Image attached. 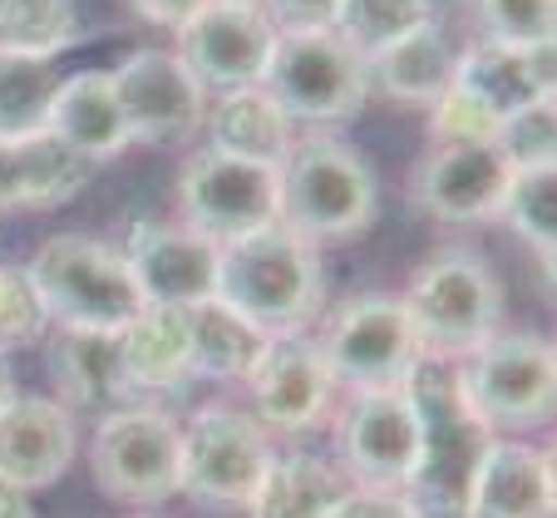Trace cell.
Returning <instances> with one entry per match:
<instances>
[{"mask_svg":"<svg viewBox=\"0 0 557 518\" xmlns=\"http://www.w3.org/2000/svg\"><path fill=\"white\" fill-rule=\"evenodd\" d=\"M218 296L267 336L306 326L326 296L321 247L292 233L282 218L227 237L218 243Z\"/></svg>","mask_w":557,"mask_h":518,"instance_id":"cell-1","label":"cell"},{"mask_svg":"<svg viewBox=\"0 0 557 518\" xmlns=\"http://www.w3.org/2000/svg\"><path fill=\"white\" fill-rule=\"evenodd\" d=\"M410 400L420 415V455L405 479V504L414 518H469L473 479L484 465L494 430L463 405L454 375L420 366L410 375Z\"/></svg>","mask_w":557,"mask_h":518,"instance_id":"cell-2","label":"cell"},{"mask_svg":"<svg viewBox=\"0 0 557 518\" xmlns=\"http://www.w3.org/2000/svg\"><path fill=\"white\" fill-rule=\"evenodd\" d=\"M380 188L370 163L331 134L296 138L276 169V218L306 243H346L375 222Z\"/></svg>","mask_w":557,"mask_h":518,"instance_id":"cell-3","label":"cell"},{"mask_svg":"<svg viewBox=\"0 0 557 518\" xmlns=\"http://www.w3.org/2000/svg\"><path fill=\"white\" fill-rule=\"evenodd\" d=\"M420 360H463L504 321V286L479 252L440 247L400 292Z\"/></svg>","mask_w":557,"mask_h":518,"instance_id":"cell-4","label":"cell"},{"mask_svg":"<svg viewBox=\"0 0 557 518\" xmlns=\"http://www.w3.org/2000/svg\"><path fill=\"white\" fill-rule=\"evenodd\" d=\"M35 296L54 326L79 331H119L144 311V296L124 262V247H109L104 237L60 233L35 247L25 262Z\"/></svg>","mask_w":557,"mask_h":518,"instance_id":"cell-5","label":"cell"},{"mask_svg":"<svg viewBox=\"0 0 557 518\" xmlns=\"http://www.w3.org/2000/svg\"><path fill=\"white\" fill-rule=\"evenodd\" d=\"M463 405L494 434L533 430L553 420L557 400V356L553 341L533 331H494L454 370Z\"/></svg>","mask_w":557,"mask_h":518,"instance_id":"cell-6","label":"cell"},{"mask_svg":"<svg viewBox=\"0 0 557 518\" xmlns=\"http://www.w3.org/2000/svg\"><path fill=\"white\" fill-rule=\"evenodd\" d=\"M272 459V434L247 410L202 405L183 430L178 494L198 498L202 508H218V514H247Z\"/></svg>","mask_w":557,"mask_h":518,"instance_id":"cell-7","label":"cell"},{"mask_svg":"<svg viewBox=\"0 0 557 518\" xmlns=\"http://www.w3.org/2000/svg\"><path fill=\"white\" fill-rule=\"evenodd\" d=\"M262 89L292 124H341L366 109V60L336 40V30H276Z\"/></svg>","mask_w":557,"mask_h":518,"instance_id":"cell-8","label":"cell"},{"mask_svg":"<svg viewBox=\"0 0 557 518\" xmlns=\"http://www.w3.org/2000/svg\"><path fill=\"white\" fill-rule=\"evenodd\" d=\"M183 424L163 410H109L99 415L89 440V469L104 498L134 508H153L178 494Z\"/></svg>","mask_w":557,"mask_h":518,"instance_id":"cell-9","label":"cell"},{"mask_svg":"<svg viewBox=\"0 0 557 518\" xmlns=\"http://www.w3.org/2000/svg\"><path fill=\"white\" fill-rule=\"evenodd\" d=\"M326 360L331 381L346 391H389L410 385V375L424 366L414 346L405 301L395 292H360L331 317L326 336L315 341Z\"/></svg>","mask_w":557,"mask_h":518,"instance_id":"cell-10","label":"cell"},{"mask_svg":"<svg viewBox=\"0 0 557 518\" xmlns=\"http://www.w3.org/2000/svg\"><path fill=\"white\" fill-rule=\"evenodd\" d=\"M178 208L193 233L227 243L276 218V169L202 144L178 178Z\"/></svg>","mask_w":557,"mask_h":518,"instance_id":"cell-11","label":"cell"},{"mask_svg":"<svg viewBox=\"0 0 557 518\" xmlns=\"http://www.w3.org/2000/svg\"><path fill=\"white\" fill-rule=\"evenodd\" d=\"M341 474L356 489H389L400 494L420 455V415H414L410 385L389 391H350V405L336 424Z\"/></svg>","mask_w":557,"mask_h":518,"instance_id":"cell-12","label":"cell"},{"mask_svg":"<svg viewBox=\"0 0 557 518\" xmlns=\"http://www.w3.org/2000/svg\"><path fill=\"white\" fill-rule=\"evenodd\" d=\"M276 25L257 0H208L178 30V60L202 85V95H227L243 85H262L267 54H272Z\"/></svg>","mask_w":557,"mask_h":518,"instance_id":"cell-13","label":"cell"},{"mask_svg":"<svg viewBox=\"0 0 557 518\" xmlns=\"http://www.w3.org/2000/svg\"><path fill=\"white\" fill-rule=\"evenodd\" d=\"M247 391H252V420L262 424L267 434H306L326 420L331 395H336V381H331L326 360H321V346L301 341L296 331H282V336L267 341L262 360L247 375Z\"/></svg>","mask_w":557,"mask_h":518,"instance_id":"cell-14","label":"cell"},{"mask_svg":"<svg viewBox=\"0 0 557 518\" xmlns=\"http://www.w3.org/2000/svg\"><path fill=\"white\" fill-rule=\"evenodd\" d=\"M114 95L124 104L128 144H169L202 124V85L173 50H134L114 74Z\"/></svg>","mask_w":557,"mask_h":518,"instance_id":"cell-15","label":"cell"},{"mask_svg":"<svg viewBox=\"0 0 557 518\" xmlns=\"http://www.w3.org/2000/svg\"><path fill=\"white\" fill-rule=\"evenodd\" d=\"M124 262L134 272L144 307H188L202 296H218V243L193 233L188 222L138 218Z\"/></svg>","mask_w":557,"mask_h":518,"instance_id":"cell-16","label":"cell"},{"mask_svg":"<svg viewBox=\"0 0 557 518\" xmlns=\"http://www.w3.org/2000/svg\"><path fill=\"white\" fill-rule=\"evenodd\" d=\"M508 178L513 169L494 144H434L410 169V198L444 222H494Z\"/></svg>","mask_w":557,"mask_h":518,"instance_id":"cell-17","label":"cell"},{"mask_svg":"<svg viewBox=\"0 0 557 518\" xmlns=\"http://www.w3.org/2000/svg\"><path fill=\"white\" fill-rule=\"evenodd\" d=\"M79 449L74 410L50 395H15L0 410V479L21 494L50 489L64 479Z\"/></svg>","mask_w":557,"mask_h":518,"instance_id":"cell-18","label":"cell"},{"mask_svg":"<svg viewBox=\"0 0 557 518\" xmlns=\"http://www.w3.org/2000/svg\"><path fill=\"white\" fill-rule=\"evenodd\" d=\"M469 518H557L553 449L494 434L473 479Z\"/></svg>","mask_w":557,"mask_h":518,"instance_id":"cell-19","label":"cell"},{"mask_svg":"<svg viewBox=\"0 0 557 518\" xmlns=\"http://www.w3.org/2000/svg\"><path fill=\"white\" fill-rule=\"evenodd\" d=\"M95 163L64 148L54 134L0 138V212L21 208H60L85 193Z\"/></svg>","mask_w":557,"mask_h":518,"instance_id":"cell-20","label":"cell"},{"mask_svg":"<svg viewBox=\"0 0 557 518\" xmlns=\"http://www.w3.org/2000/svg\"><path fill=\"white\" fill-rule=\"evenodd\" d=\"M454 85H463L473 99H484L498 119L513 114V109L553 95V40L543 45L473 40L454 60Z\"/></svg>","mask_w":557,"mask_h":518,"instance_id":"cell-21","label":"cell"},{"mask_svg":"<svg viewBox=\"0 0 557 518\" xmlns=\"http://www.w3.org/2000/svg\"><path fill=\"white\" fill-rule=\"evenodd\" d=\"M45 360H50V381L64 410L109 415L119 400H128L124 370H119V331L54 326Z\"/></svg>","mask_w":557,"mask_h":518,"instance_id":"cell-22","label":"cell"},{"mask_svg":"<svg viewBox=\"0 0 557 518\" xmlns=\"http://www.w3.org/2000/svg\"><path fill=\"white\" fill-rule=\"evenodd\" d=\"M50 134L89 163L124 153L128 124H124V104L114 95V79L104 70H79L70 79H60L50 104Z\"/></svg>","mask_w":557,"mask_h":518,"instance_id":"cell-23","label":"cell"},{"mask_svg":"<svg viewBox=\"0 0 557 518\" xmlns=\"http://www.w3.org/2000/svg\"><path fill=\"white\" fill-rule=\"evenodd\" d=\"M454 60H459V50L449 45V35L434 21H424L420 30H410L405 40L370 54L366 79H370V89H380V95L395 99V104L430 109L434 99L454 85Z\"/></svg>","mask_w":557,"mask_h":518,"instance_id":"cell-24","label":"cell"},{"mask_svg":"<svg viewBox=\"0 0 557 518\" xmlns=\"http://www.w3.org/2000/svg\"><path fill=\"white\" fill-rule=\"evenodd\" d=\"M183 311V331H188V366L202 381H247L252 366L267 350V331L252 326L243 311H232L222 296H202L188 301Z\"/></svg>","mask_w":557,"mask_h":518,"instance_id":"cell-25","label":"cell"},{"mask_svg":"<svg viewBox=\"0 0 557 518\" xmlns=\"http://www.w3.org/2000/svg\"><path fill=\"white\" fill-rule=\"evenodd\" d=\"M119 370H124L128 395H163L193 381L183 311L144 307L128 326H119Z\"/></svg>","mask_w":557,"mask_h":518,"instance_id":"cell-26","label":"cell"},{"mask_svg":"<svg viewBox=\"0 0 557 518\" xmlns=\"http://www.w3.org/2000/svg\"><path fill=\"white\" fill-rule=\"evenodd\" d=\"M202 128H208V148H222V153H237V159L252 163H272L282 169V159L292 153V119L282 114L272 95L262 85H243L218 95V104L202 109Z\"/></svg>","mask_w":557,"mask_h":518,"instance_id":"cell-27","label":"cell"},{"mask_svg":"<svg viewBox=\"0 0 557 518\" xmlns=\"http://www.w3.org/2000/svg\"><path fill=\"white\" fill-rule=\"evenodd\" d=\"M346 474L336 465L315 455H301V449H286V455L272 459L257 498L247 504L252 518H331L336 504L346 498Z\"/></svg>","mask_w":557,"mask_h":518,"instance_id":"cell-28","label":"cell"},{"mask_svg":"<svg viewBox=\"0 0 557 518\" xmlns=\"http://www.w3.org/2000/svg\"><path fill=\"white\" fill-rule=\"evenodd\" d=\"M54 89H60L54 60H40V54H0V138L50 134Z\"/></svg>","mask_w":557,"mask_h":518,"instance_id":"cell-29","label":"cell"},{"mask_svg":"<svg viewBox=\"0 0 557 518\" xmlns=\"http://www.w3.org/2000/svg\"><path fill=\"white\" fill-rule=\"evenodd\" d=\"M424 21H434L430 0H341L331 30H336V40L346 45V50L370 60V54H380L385 45L420 30Z\"/></svg>","mask_w":557,"mask_h":518,"instance_id":"cell-30","label":"cell"},{"mask_svg":"<svg viewBox=\"0 0 557 518\" xmlns=\"http://www.w3.org/2000/svg\"><path fill=\"white\" fill-rule=\"evenodd\" d=\"M79 35L74 0H0V54L54 60Z\"/></svg>","mask_w":557,"mask_h":518,"instance_id":"cell-31","label":"cell"},{"mask_svg":"<svg viewBox=\"0 0 557 518\" xmlns=\"http://www.w3.org/2000/svg\"><path fill=\"white\" fill-rule=\"evenodd\" d=\"M498 218L553 267V247H557V169H528L508 178L504 208Z\"/></svg>","mask_w":557,"mask_h":518,"instance_id":"cell-32","label":"cell"},{"mask_svg":"<svg viewBox=\"0 0 557 518\" xmlns=\"http://www.w3.org/2000/svg\"><path fill=\"white\" fill-rule=\"evenodd\" d=\"M494 148L513 173L557 169V104H553V95H543V99H533V104H523V109L498 119Z\"/></svg>","mask_w":557,"mask_h":518,"instance_id":"cell-33","label":"cell"},{"mask_svg":"<svg viewBox=\"0 0 557 518\" xmlns=\"http://www.w3.org/2000/svg\"><path fill=\"white\" fill-rule=\"evenodd\" d=\"M557 0H473L479 40L494 45H543L553 40Z\"/></svg>","mask_w":557,"mask_h":518,"instance_id":"cell-34","label":"cell"},{"mask_svg":"<svg viewBox=\"0 0 557 518\" xmlns=\"http://www.w3.org/2000/svg\"><path fill=\"white\" fill-rule=\"evenodd\" d=\"M494 134H498V114L484 99H473L463 85H449L430 104L434 144H494Z\"/></svg>","mask_w":557,"mask_h":518,"instance_id":"cell-35","label":"cell"},{"mask_svg":"<svg viewBox=\"0 0 557 518\" xmlns=\"http://www.w3.org/2000/svg\"><path fill=\"white\" fill-rule=\"evenodd\" d=\"M45 326H50V317H45L25 267H0V350L30 346L45 336Z\"/></svg>","mask_w":557,"mask_h":518,"instance_id":"cell-36","label":"cell"},{"mask_svg":"<svg viewBox=\"0 0 557 518\" xmlns=\"http://www.w3.org/2000/svg\"><path fill=\"white\" fill-rule=\"evenodd\" d=\"M276 30H331L341 0H257Z\"/></svg>","mask_w":557,"mask_h":518,"instance_id":"cell-37","label":"cell"},{"mask_svg":"<svg viewBox=\"0 0 557 518\" xmlns=\"http://www.w3.org/2000/svg\"><path fill=\"white\" fill-rule=\"evenodd\" d=\"M331 518H414V508L405 504V494H389V489H346Z\"/></svg>","mask_w":557,"mask_h":518,"instance_id":"cell-38","label":"cell"},{"mask_svg":"<svg viewBox=\"0 0 557 518\" xmlns=\"http://www.w3.org/2000/svg\"><path fill=\"white\" fill-rule=\"evenodd\" d=\"M134 5L138 21L148 25H169V30H183V25L193 21V15L208 5V0H128Z\"/></svg>","mask_w":557,"mask_h":518,"instance_id":"cell-39","label":"cell"},{"mask_svg":"<svg viewBox=\"0 0 557 518\" xmlns=\"http://www.w3.org/2000/svg\"><path fill=\"white\" fill-rule=\"evenodd\" d=\"M0 518H35L30 494H21V489H11V484H5V479H0Z\"/></svg>","mask_w":557,"mask_h":518,"instance_id":"cell-40","label":"cell"},{"mask_svg":"<svg viewBox=\"0 0 557 518\" xmlns=\"http://www.w3.org/2000/svg\"><path fill=\"white\" fill-rule=\"evenodd\" d=\"M15 400V375H11V366H5V350H0V410Z\"/></svg>","mask_w":557,"mask_h":518,"instance_id":"cell-41","label":"cell"},{"mask_svg":"<svg viewBox=\"0 0 557 518\" xmlns=\"http://www.w3.org/2000/svg\"><path fill=\"white\" fill-rule=\"evenodd\" d=\"M134 518H163V514H134Z\"/></svg>","mask_w":557,"mask_h":518,"instance_id":"cell-42","label":"cell"}]
</instances>
